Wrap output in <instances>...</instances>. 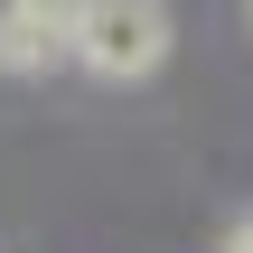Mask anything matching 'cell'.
<instances>
[{
  "label": "cell",
  "mask_w": 253,
  "mask_h": 253,
  "mask_svg": "<svg viewBox=\"0 0 253 253\" xmlns=\"http://www.w3.org/2000/svg\"><path fill=\"white\" fill-rule=\"evenodd\" d=\"M84 0H0V75H47L75 56Z\"/></svg>",
  "instance_id": "cell-2"
},
{
  "label": "cell",
  "mask_w": 253,
  "mask_h": 253,
  "mask_svg": "<svg viewBox=\"0 0 253 253\" xmlns=\"http://www.w3.org/2000/svg\"><path fill=\"white\" fill-rule=\"evenodd\" d=\"M169 0H84L75 19V66L94 84H150L169 66Z\"/></svg>",
  "instance_id": "cell-1"
}]
</instances>
